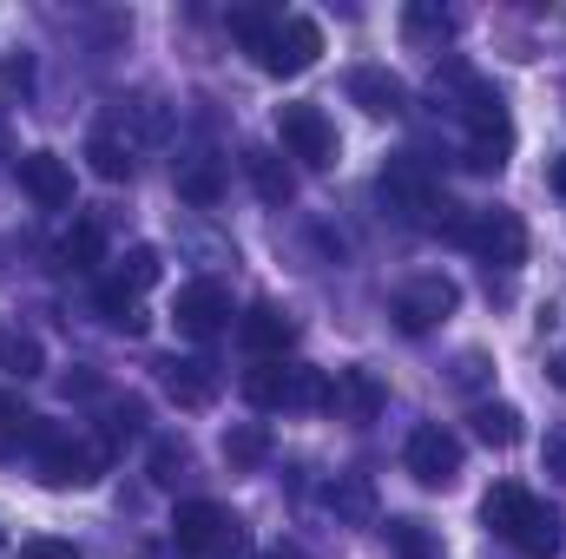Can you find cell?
I'll return each mask as SVG.
<instances>
[{
    "label": "cell",
    "mask_w": 566,
    "mask_h": 559,
    "mask_svg": "<svg viewBox=\"0 0 566 559\" xmlns=\"http://www.w3.org/2000/svg\"><path fill=\"white\" fill-rule=\"evenodd\" d=\"M40 362H46V356H40V342H33V336H20V329H7V336H0V369H7L13 382L40 376Z\"/></svg>",
    "instance_id": "20"
},
{
    "label": "cell",
    "mask_w": 566,
    "mask_h": 559,
    "mask_svg": "<svg viewBox=\"0 0 566 559\" xmlns=\"http://www.w3.org/2000/svg\"><path fill=\"white\" fill-rule=\"evenodd\" d=\"M277 139L290 158H303L310 171H329L336 165V126H329V113L323 106H277Z\"/></svg>",
    "instance_id": "1"
},
{
    "label": "cell",
    "mask_w": 566,
    "mask_h": 559,
    "mask_svg": "<svg viewBox=\"0 0 566 559\" xmlns=\"http://www.w3.org/2000/svg\"><path fill=\"white\" fill-rule=\"evenodd\" d=\"M40 474L53 481V487H93L99 481V454L86 447V441H73V434H53V428H40Z\"/></svg>",
    "instance_id": "9"
},
{
    "label": "cell",
    "mask_w": 566,
    "mask_h": 559,
    "mask_svg": "<svg viewBox=\"0 0 566 559\" xmlns=\"http://www.w3.org/2000/svg\"><path fill=\"white\" fill-rule=\"evenodd\" d=\"M20 559H80V547H73V540H27Z\"/></svg>",
    "instance_id": "32"
},
{
    "label": "cell",
    "mask_w": 566,
    "mask_h": 559,
    "mask_svg": "<svg viewBox=\"0 0 566 559\" xmlns=\"http://www.w3.org/2000/svg\"><path fill=\"white\" fill-rule=\"evenodd\" d=\"M20 191L40 204V211H66L73 204V165L60 151H27L20 158Z\"/></svg>",
    "instance_id": "10"
},
{
    "label": "cell",
    "mask_w": 566,
    "mask_h": 559,
    "mask_svg": "<svg viewBox=\"0 0 566 559\" xmlns=\"http://www.w3.org/2000/svg\"><path fill=\"white\" fill-rule=\"evenodd\" d=\"M329 507H343V514H369V487H363V481H343V487H329Z\"/></svg>",
    "instance_id": "31"
},
{
    "label": "cell",
    "mask_w": 566,
    "mask_h": 559,
    "mask_svg": "<svg viewBox=\"0 0 566 559\" xmlns=\"http://www.w3.org/2000/svg\"><path fill=\"white\" fill-rule=\"evenodd\" d=\"M106 257V231H99V218H80L66 238H60V264L66 271H93Z\"/></svg>",
    "instance_id": "18"
},
{
    "label": "cell",
    "mask_w": 566,
    "mask_h": 559,
    "mask_svg": "<svg viewBox=\"0 0 566 559\" xmlns=\"http://www.w3.org/2000/svg\"><path fill=\"white\" fill-rule=\"evenodd\" d=\"M119 283L139 296V289H151L158 283V251L151 244H139V251H126V264H119Z\"/></svg>",
    "instance_id": "27"
},
{
    "label": "cell",
    "mask_w": 566,
    "mask_h": 559,
    "mask_svg": "<svg viewBox=\"0 0 566 559\" xmlns=\"http://www.w3.org/2000/svg\"><path fill=\"white\" fill-rule=\"evenodd\" d=\"M171 534H178L185 553H224V547H238V520L218 500H185L178 520H171Z\"/></svg>",
    "instance_id": "7"
},
{
    "label": "cell",
    "mask_w": 566,
    "mask_h": 559,
    "mask_svg": "<svg viewBox=\"0 0 566 559\" xmlns=\"http://www.w3.org/2000/svg\"><path fill=\"white\" fill-rule=\"evenodd\" d=\"M290 342H296V316H290L283 303H251V309H244V349H251V356L277 362Z\"/></svg>",
    "instance_id": "13"
},
{
    "label": "cell",
    "mask_w": 566,
    "mask_h": 559,
    "mask_svg": "<svg viewBox=\"0 0 566 559\" xmlns=\"http://www.w3.org/2000/svg\"><path fill=\"white\" fill-rule=\"evenodd\" d=\"M244 171H251V184H258V198H264V204H290V198H296V178L283 171L277 151H264V145H258V151H244Z\"/></svg>",
    "instance_id": "17"
},
{
    "label": "cell",
    "mask_w": 566,
    "mask_h": 559,
    "mask_svg": "<svg viewBox=\"0 0 566 559\" xmlns=\"http://www.w3.org/2000/svg\"><path fill=\"white\" fill-rule=\"evenodd\" d=\"M323 409H336L343 421H376L382 415V382L369 376V369H336V382H329V402Z\"/></svg>",
    "instance_id": "15"
},
{
    "label": "cell",
    "mask_w": 566,
    "mask_h": 559,
    "mask_svg": "<svg viewBox=\"0 0 566 559\" xmlns=\"http://www.w3.org/2000/svg\"><path fill=\"white\" fill-rule=\"evenodd\" d=\"M547 454H554V467H566V434H554V441H547Z\"/></svg>",
    "instance_id": "35"
},
{
    "label": "cell",
    "mask_w": 566,
    "mask_h": 559,
    "mask_svg": "<svg viewBox=\"0 0 566 559\" xmlns=\"http://www.w3.org/2000/svg\"><path fill=\"white\" fill-rule=\"evenodd\" d=\"M277 20H283V13H258V7H238V13H231V33H238V40H244V46H251V53L264 60V46H271Z\"/></svg>",
    "instance_id": "23"
},
{
    "label": "cell",
    "mask_w": 566,
    "mask_h": 559,
    "mask_svg": "<svg viewBox=\"0 0 566 559\" xmlns=\"http://www.w3.org/2000/svg\"><path fill=\"white\" fill-rule=\"evenodd\" d=\"M554 191H566V158L554 165Z\"/></svg>",
    "instance_id": "36"
},
{
    "label": "cell",
    "mask_w": 566,
    "mask_h": 559,
    "mask_svg": "<svg viewBox=\"0 0 566 559\" xmlns=\"http://www.w3.org/2000/svg\"><path fill=\"white\" fill-rule=\"evenodd\" d=\"M349 99H356L363 113L389 119V113H402V106H409V86H402L396 73H382V66H356V73H349Z\"/></svg>",
    "instance_id": "16"
},
{
    "label": "cell",
    "mask_w": 566,
    "mask_h": 559,
    "mask_svg": "<svg viewBox=\"0 0 566 559\" xmlns=\"http://www.w3.org/2000/svg\"><path fill=\"white\" fill-rule=\"evenodd\" d=\"M27 402H20V395H13V389H0V428H27Z\"/></svg>",
    "instance_id": "33"
},
{
    "label": "cell",
    "mask_w": 566,
    "mask_h": 559,
    "mask_svg": "<svg viewBox=\"0 0 566 559\" xmlns=\"http://www.w3.org/2000/svg\"><path fill=\"white\" fill-rule=\"evenodd\" d=\"M454 303H461L454 277L428 271V277H416L402 296H396V323H402L409 336H422V329H434V323H448V316H454Z\"/></svg>",
    "instance_id": "5"
},
{
    "label": "cell",
    "mask_w": 566,
    "mask_h": 559,
    "mask_svg": "<svg viewBox=\"0 0 566 559\" xmlns=\"http://www.w3.org/2000/svg\"><path fill=\"white\" fill-rule=\"evenodd\" d=\"M468 126H474L468 165H474V171H501V165H507V145H514V119H507V106H501L494 93H474Z\"/></svg>",
    "instance_id": "4"
},
{
    "label": "cell",
    "mask_w": 566,
    "mask_h": 559,
    "mask_svg": "<svg viewBox=\"0 0 566 559\" xmlns=\"http://www.w3.org/2000/svg\"><path fill=\"white\" fill-rule=\"evenodd\" d=\"M461 244L474 251V257H488V264H501V271H514L521 257H527V224H521V211H474L468 224H461Z\"/></svg>",
    "instance_id": "2"
},
{
    "label": "cell",
    "mask_w": 566,
    "mask_h": 559,
    "mask_svg": "<svg viewBox=\"0 0 566 559\" xmlns=\"http://www.w3.org/2000/svg\"><path fill=\"white\" fill-rule=\"evenodd\" d=\"M158 369H165V395H171L178 409H211V402H218V369H211V362L171 356V362H158Z\"/></svg>",
    "instance_id": "14"
},
{
    "label": "cell",
    "mask_w": 566,
    "mask_h": 559,
    "mask_svg": "<svg viewBox=\"0 0 566 559\" xmlns=\"http://www.w3.org/2000/svg\"><path fill=\"white\" fill-rule=\"evenodd\" d=\"M178 191H185L191 204H218L224 178H218V165H205V158H198V165H185V171H178Z\"/></svg>",
    "instance_id": "25"
},
{
    "label": "cell",
    "mask_w": 566,
    "mask_h": 559,
    "mask_svg": "<svg viewBox=\"0 0 566 559\" xmlns=\"http://www.w3.org/2000/svg\"><path fill=\"white\" fill-rule=\"evenodd\" d=\"M178 329L185 336H198V342H211L218 329H224V316H231V296H224V283H211V277H198V283H185L178 289Z\"/></svg>",
    "instance_id": "11"
},
{
    "label": "cell",
    "mask_w": 566,
    "mask_h": 559,
    "mask_svg": "<svg viewBox=\"0 0 566 559\" xmlns=\"http://www.w3.org/2000/svg\"><path fill=\"white\" fill-rule=\"evenodd\" d=\"M541 514H547V507H541V500H534V494H527L521 481H501V487H494V494L481 500V520H488V527H494L501 540H521V534H527V527H534Z\"/></svg>",
    "instance_id": "12"
},
{
    "label": "cell",
    "mask_w": 566,
    "mask_h": 559,
    "mask_svg": "<svg viewBox=\"0 0 566 559\" xmlns=\"http://www.w3.org/2000/svg\"><path fill=\"white\" fill-rule=\"evenodd\" d=\"M474 434H481L488 447H514V441H521V409H507V402H488V409L474 415Z\"/></svg>",
    "instance_id": "21"
},
{
    "label": "cell",
    "mask_w": 566,
    "mask_h": 559,
    "mask_svg": "<svg viewBox=\"0 0 566 559\" xmlns=\"http://www.w3.org/2000/svg\"><path fill=\"white\" fill-rule=\"evenodd\" d=\"M178 474H185V441H158V447H151V481L171 487Z\"/></svg>",
    "instance_id": "29"
},
{
    "label": "cell",
    "mask_w": 566,
    "mask_h": 559,
    "mask_svg": "<svg viewBox=\"0 0 566 559\" xmlns=\"http://www.w3.org/2000/svg\"><path fill=\"white\" fill-rule=\"evenodd\" d=\"M514 547H521L527 559H554V553H560V520H554V507H547V514H541V520L514 540Z\"/></svg>",
    "instance_id": "26"
},
{
    "label": "cell",
    "mask_w": 566,
    "mask_h": 559,
    "mask_svg": "<svg viewBox=\"0 0 566 559\" xmlns=\"http://www.w3.org/2000/svg\"><path fill=\"white\" fill-rule=\"evenodd\" d=\"M99 309H106V316H113L119 329H133V336L145 329V316H139V296H133V289H126L119 277H106V283H99Z\"/></svg>",
    "instance_id": "22"
},
{
    "label": "cell",
    "mask_w": 566,
    "mask_h": 559,
    "mask_svg": "<svg viewBox=\"0 0 566 559\" xmlns=\"http://www.w3.org/2000/svg\"><path fill=\"white\" fill-rule=\"evenodd\" d=\"M402 27H409V40H448V27H454V20H448V13H434V7H409V13H402Z\"/></svg>",
    "instance_id": "28"
},
{
    "label": "cell",
    "mask_w": 566,
    "mask_h": 559,
    "mask_svg": "<svg viewBox=\"0 0 566 559\" xmlns=\"http://www.w3.org/2000/svg\"><path fill=\"white\" fill-rule=\"evenodd\" d=\"M382 198L402 204V211L422 218V224H434V211H441V184L428 178L422 158H389V171H382Z\"/></svg>",
    "instance_id": "8"
},
{
    "label": "cell",
    "mask_w": 566,
    "mask_h": 559,
    "mask_svg": "<svg viewBox=\"0 0 566 559\" xmlns=\"http://www.w3.org/2000/svg\"><path fill=\"white\" fill-rule=\"evenodd\" d=\"M316 53H323V27H316L310 13H283L277 33H271V46H264V73L296 80V73L316 66Z\"/></svg>",
    "instance_id": "3"
},
{
    "label": "cell",
    "mask_w": 566,
    "mask_h": 559,
    "mask_svg": "<svg viewBox=\"0 0 566 559\" xmlns=\"http://www.w3.org/2000/svg\"><path fill=\"white\" fill-rule=\"evenodd\" d=\"M389 540L402 547L409 559H428V534H422V520H389Z\"/></svg>",
    "instance_id": "30"
},
{
    "label": "cell",
    "mask_w": 566,
    "mask_h": 559,
    "mask_svg": "<svg viewBox=\"0 0 566 559\" xmlns=\"http://www.w3.org/2000/svg\"><path fill=\"white\" fill-rule=\"evenodd\" d=\"M271 454V434L258 428V421H244V428H224V461L231 467H258Z\"/></svg>",
    "instance_id": "19"
},
{
    "label": "cell",
    "mask_w": 566,
    "mask_h": 559,
    "mask_svg": "<svg viewBox=\"0 0 566 559\" xmlns=\"http://www.w3.org/2000/svg\"><path fill=\"white\" fill-rule=\"evenodd\" d=\"M409 474L422 481V487H454V474H461V441L441 428V421H428V428H416L409 434Z\"/></svg>",
    "instance_id": "6"
},
{
    "label": "cell",
    "mask_w": 566,
    "mask_h": 559,
    "mask_svg": "<svg viewBox=\"0 0 566 559\" xmlns=\"http://www.w3.org/2000/svg\"><path fill=\"white\" fill-rule=\"evenodd\" d=\"M99 389V376L93 369H80V376H66V395H93Z\"/></svg>",
    "instance_id": "34"
},
{
    "label": "cell",
    "mask_w": 566,
    "mask_h": 559,
    "mask_svg": "<svg viewBox=\"0 0 566 559\" xmlns=\"http://www.w3.org/2000/svg\"><path fill=\"white\" fill-rule=\"evenodd\" d=\"M86 158H93V171H99V178H113V184H119V178H133V151L113 139V133H99V139L86 145Z\"/></svg>",
    "instance_id": "24"
}]
</instances>
